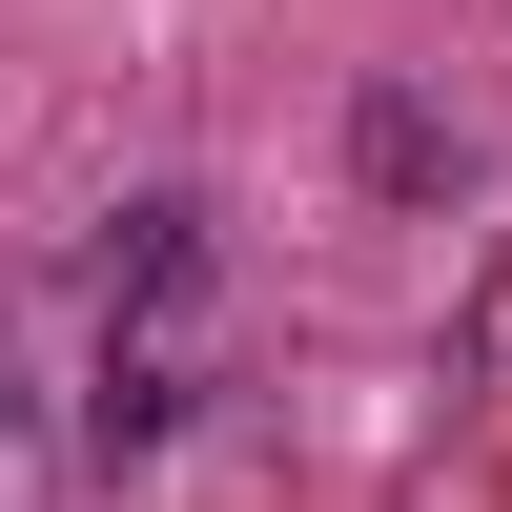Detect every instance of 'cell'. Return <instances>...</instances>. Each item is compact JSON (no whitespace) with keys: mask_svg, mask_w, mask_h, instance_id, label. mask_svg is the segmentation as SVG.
Returning a JSON list of instances; mask_svg holds the SVG:
<instances>
[{"mask_svg":"<svg viewBox=\"0 0 512 512\" xmlns=\"http://www.w3.org/2000/svg\"><path fill=\"white\" fill-rule=\"evenodd\" d=\"M349 185L369 205H472L492 164H472V123H451L431 82H349Z\"/></svg>","mask_w":512,"mask_h":512,"instance_id":"1","label":"cell"},{"mask_svg":"<svg viewBox=\"0 0 512 512\" xmlns=\"http://www.w3.org/2000/svg\"><path fill=\"white\" fill-rule=\"evenodd\" d=\"M82 267H103V328H185V308H205V205H185V185H144Z\"/></svg>","mask_w":512,"mask_h":512,"instance_id":"2","label":"cell"},{"mask_svg":"<svg viewBox=\"0 0 512 512\" xmlns=\"http://www.w3.org/2000/svg\"><path fill=\"white\" fill-rule=\"evenodd\" d=\"M185 390H205V369L164 349V328H123V349H103V390H82V451H164V431H185Z\"/></svg>","mask_w":512,"mask_h":512,"instance_id":"3","label":"cell"},{"mask_svg":"<svg viewBox=\"0 0 512 512\" xmlns=\"http://www.w3.org/2000/svg\"><path fill=\"white\" fill-rule=\"evenodd\" d=\"M0 431H21V349H0Z\"/></svg>","mask_w":512,"mask_h":512,"instance_id":"4","label":"cell"}]
</instances>
